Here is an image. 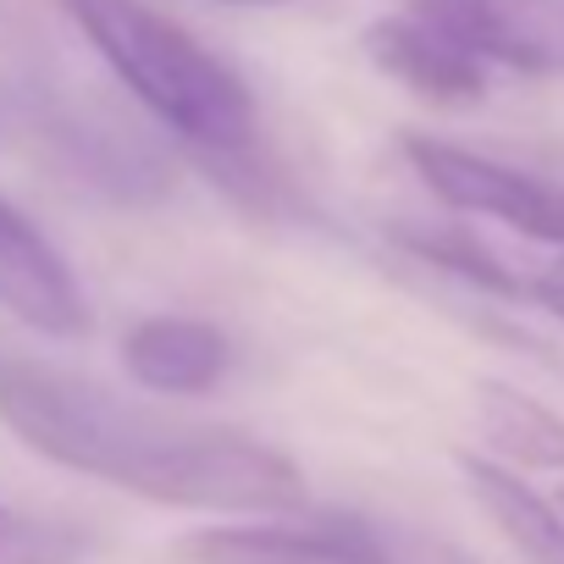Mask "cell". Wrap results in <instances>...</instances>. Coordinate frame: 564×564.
Wrapping results in <instances>:
<instances>
[{"mask_svg":"<svg viewBox=\"0 0 564 564\" xmlns=\"http://www.w3.org/2000/svg\"><path fill=\"white\" fill-rule=\"evenodd\" d=\"M0 421L51 465L150 503L210 514H294L311 503L300 465L260 437L172 421L56 366H0Z\"/></svg>","mask_w":564,"mask_h":564,"instance_id":"obj_1","label":"cell"},{"mask_svg":"<svg viewBox=\"0 0 564 564\" xmlns=\"http://www.w3.org/2000/svg\"><path fill=\"white\" fill-rule=\"evenodd\" d=\"M111 78L205 161H243L254 150V100L243 78L210 56L188 29L144 0H62Z\"/></svg>","mask_w":564,"mask_h":564,"instance_id":"obj_2","label":"cell"},{"mask_svg":"<svg viewBox=\"0 0 564 564\" xmlns=\"http://www.w3.org/2000/svg\"><path fill=\"white\" fill-rule=\"evenodd\" d=\"M404 161L415 166V177L448 210L492 216V221L514 227L520 238H536V243L564 249V183L531 177L520 166H503L492 155H476L465 144L426 139V133H410L404 139Z\"/></svg>","mask_w":564,"mask_h":564,"instance_id":"obj_3","label":"cell"},{"mask_svg":"<svg viewBox=\"0 0 564 564\" xmlns=\"http://www.w3.org/2000/svg\"><path fill=\"white\" fill-rule=\"evenodd\" d=\"M404 12L481 67L564 78V0H404Z\"/></svg>","mask_w":564,"mask_h":564,"instance_id":"obj_4","label":"cell"},{"mask_svg":"<svg viewBox=\"0 0 564 564\" xmlns=\"http://www.w3.org/2000/svg\"><path fill=\"white\" fill-rule=\"evenodd\" d=\"M177 564H404V553L371 520H305V525H205L172 547Z\"/></svg>","mask_w":564,"mask_h":564,"instance_id":"obj_5","label":"cell"},{"mask_svg":"<svg viewBox=\"0 0 564 564\" xmlns=\"http://www.w3.org/2000/svg\"><path fill=\"white\" fill-rule=\"evenodd\" d=\"M0 311L40 338H89V305L62 249L0 194Z\"/></svg>","mask_w":564,"mask_h":564,"instance_id":"obj_6","label":"cell"},{"mask_svg":"<svg viewBox=\"0 0 564 564\" xmlns=\"http://www.w3.org/2000/svg\"><path fill=\"white\" fill-rule=\"evenodd\" d=\"M122 366L139 388L150 393H210L232 371V344L221 327L194 322V316H150L122 338Z\"/></svg>","mask_w":564,"mask_h":564,"instance_id":"obj_7","label":"cell"},{"mask_svg":"<svg viewBox=\"0 0 564 564\" xmlns=\"http://www.w3.org/2000/svg\"><path fill=\"white\" fill-rule=\"evenodd\" d=\"M366 56L377 62V73H388L393 84H404L410 95L432 106H470L487 95V67L470 62L459 45H448L437 29H426L410 12L377 18L366 29Z\"/></svg>","mask_w":564,"mask_h":564,"instance_id":"obj_8","label":"cell"},{"mask_svg":"<svg viewBox=\"0 0 564 564\" xmlns=\"http://www.w3.org/2000/svg\"><path fill=\"white\" fill-rule=\"evenodd\" d=\"M459 476L470 498L492 514V525L531 558V564H564V514L514 470L492 465L487 454H459Z\"/></svg>","mask_w":564,"mask_h":564,"instance_id":"obj_9","label":"cell"},{"mask_svg":"<svg viewBox=\"0 0 564 564\" xmlns=\"http://www.w3.org/2000/svg\"><path fill=\"white\" fill-rule=\"evenodd\" d=\"M476 426L498 454L492 465L514 470H564V415L509 382H476Z\"/></svg>","mask_w":564,"mask_h":564,"instance_id":"obj_10","label":"cell"},{"mask_svg":"<svg viewBox=\"0 0 564 564\" xmlns=\"http://www.w3.org/2000/svg\"><path fill=\"white\" fill-rule=\"evenodd\" d=\"M84 558V536L73 525L23 514L0 498V564H78Z\"/></svg>","mask_w":564,"mask_h":564,"instance_id":"obj_11","label":"cell"},{"mask_svg":"<svg viewBox=\"0 0 564 564\" xmlns=\"http://www.w3.org/2000/svg\"><path fill=\"white\" fill-rule=\"evenodd\" d=\"M520 300H531L536 311H547V316L564 322V249H558V260H553L547 271L520 276Z\"/></svg>","mask_w":564,"mask_h":564,"instance_id":"obj_12","label":"cell"},{"mask_svg":"<svg viewBox=\"0 0 564 564\" xmlns=\"http://www.w3.org/2000/svg\"><path fill=\"white\" fill-rule=\"evenodd\" d=\"M410 564V558H404ZM421 564H470V558H459V553H448V547H426L421 542Z\"/></svg>","mask_w":564,"mask_h":564,"instance_id":"obj_13","label":"cell"},{"mask_svg":"<svg viewBox=\"0 0 564 564\" xmlns=\"http://www.w3.org/2000/svg\"><path fill=\"white\" fill-rule=\"evenodd\" d=\"M216 7H289V0H216Z\"/></svg>","mask_w":564,"mask_h":564,"instance_id":"obj_14","label":"cell"},{"mask_svg":"<svg viewBox=\"0 0 564 564\" xmlns=\"http://www.w3.org/2000/svg\"><path fill=\"white\" fill-rule=\"evenodd\" d=\"M553 509H558V514H564V492H558V503H553Z\"/></svg>","mask_w":564,"mask_h":564,"instance_id":"obj_15","label":"cell"}]
</instances>
